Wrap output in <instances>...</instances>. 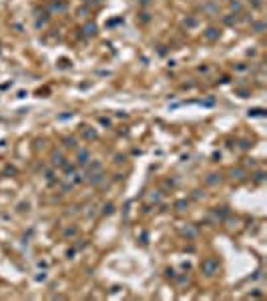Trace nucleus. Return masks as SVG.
Wrapping results in <instances>:
<instances>
[{
  "label": "nucleus",
  "mask_w": 267,
  "mask_h": 301,
  "mask_svg": "<svg viewBox=\"0 0 267 301\" xmlns=\"http://www.w3.org/2000/svg\"><path fill=\"white\" fill-rule=\"evenodd\" d=\"M201 267H205V269H207V275H213V271H215V261H207V263H205V265H201Z\"/></svg>",
  "instance_id": "f257e3e1"
},
{
  "label": "nucleus",
  "mask_w": 267,
  "mask_h": 301,
  "mask_svg": "<svg viewBox=\"0 0 267 301\" xmlns=\"http://www.w3.org/2000/svg\"><path fill=\"white\" fill-rule=\"evenodd\" d=\"M217 36H219V32H217V30H213V28L207 30V34H205V38H207V40H215Z\"/></svg>",
  "instance_id": "f03ea898"
},
{
  "label": "nucleus",
  "mask_w": 267,
  "mask_h": 301,
  "mask_svg": "<svg viewBox=\"0 0 267 301\" xmlns=\"http://www.w3.org/2000/svg\"><path fill=\"white\" fill-rule=\"evenodd\" d=\"M52 163H54V165H64V159H62V155L54 153V155H52Z\"/></svg>",
  "instance_id": "7ed1b4c3"
},
{
  "label": "nucleus",
  "mask_w": 267,
  "mask_h": 301,
  "mask_svg": "<svg viewBox=\"0 0 267 301\" xmlns=\"http://www.w3.org/2000/svg\"><path fill=\"white\" fill-rule=\"evenodd\" d=\"M78 163H80V165H84V163H87V153H84V151H80V153H78Z\"/></svg>",
  "instance_id": "20e7f679"
},
{
  "label": "nucleus",
  "mask_w": 267,
  "mask_h": 301,
  "mask_svg": "<svg viewBox=\"0 0 267 301\" xmlns=\"http://www.w3.org/2000/svg\"><path fill=\"white\" fill-rule=\"evenodd\" d=\"M84 30H87V34H94V24H88V26H84Z\"/></svg>",
  "instance_id": "39448f33"
},
{
  "label": "nucleus",
  "mask_w": 267,
  "mask_h": 301,
  "mask_svg": "<svg viewBox=\"0 0 267 301\" xmlns=\"http://www.w3.org/2000/svg\"><path fill=\"white\" fill-rule=\"evenodd\" d=\"M231 8H233V10H241V4H239V2H233V0H231Z\"/></svg>",
  "instance_id": "423d86ee"
}]
</instances>
